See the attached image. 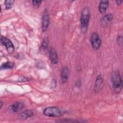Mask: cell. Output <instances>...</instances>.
<instances>
[{"label": "cell", "instance_id": "1", "mask_svg": "<svg viewBox=\"0 0 123 123\" xmlns=\"http://www.w3.org/2000/svg\"><path fill=\"white\" fill-rule=\"evenodd\" d=\"M111 82L114 92L116 94L119 93L123 88V81L120 72L118 71H115L112 73Z\"/></svg>", "mask_w": 123, "mask_h": 123}, {"label": "cell", "instance_id": "2", "mask_svg": "<svg viewBox=\"0 0 123 123\" xmlns=\"http://www.w3.org/2000/svg\"><path fill=\"white\" fill-rule=\"evenodd\" d=\"M90 16V13L89 8L88 7L84 8L81 12L80 16L81 28L83 33H86L87 30Z\"/></svg>", "mask_w": 123, "mask_h": 123}, {"label": "cell", "instance_id": "3", "mask_svg": "<svg viewBox=\"0 0 123 123\" xmlns=\"http://www.w3.org/2000/svg\"><path fill=\"white\" fill-rule=\"evenodd\" d=\"M43 114L48 117H59L63 114V111L56 107H49L44 110Z\"/></svg>", "mask_w": 123, "mask_h": 123}, {"label": "cell", "instance_id": "4", "mask_svg": "<svg viewBox=\"0 0 123 123\" xmlns=\"http://www.w3.org/2000/svg\"><path fill=\"white\" fill-rule=\"evenodd\" d=\"M0 42L4 45L6 48L8 52L12 54L14 51V47L12 42L8 38L1 36L0 37Z\"/></svg>", "mask_w": 123, "mask_h": 123}, {"label": "cell", "instance_id": "5", "mask_svg": "<svg viewBox=\"0 0 123 123\" xmlns=\"http://www.w3.org/2000/svg\"><path fill=\"white\" fill-rule=\"evenodd\" d=\"M90 42L92 48L94 49H98L101 45V41L97 33H93L90 37Z\"/></svg>", "mask_w": 123, "mask_h": 123}, {"label": "cell", "instance_id": "6", "mask_svg": "<svg viewBox=\"0 0 123 123\" xmlns=\"http://www.w3.org/2000/svg\"><path fill=\"white\" fill-rule=\"evenodd\" d=\"M49 24V16L47 11H44L41 21V30L43 32H45Z\"/></svg>", "mask_w": 123, "mask_h": 123}, {"label": "cell", "instance_id": "7", "mask_svg": "<svg viewBox=\"0 0 123 123\" xmlns=\"http://www.w3.org/2000/svg\"><path fill=\"white\" fill-rule=\"evenodd\" d=\"M103 80L100 75L98 76L95 81L94 90L96 92H99L103 88Z\"/></svg>", "mask_w": 123, "mask_h": 123}, {"label": "cell", "instance_id": "8", "mask_svg": "<svg viewBox=\"0 0 123 123\" xmlns=\"http://www.w3.org/2000/svg\"><path fill=\"white\" fill-rule=\"evenodd\" d=\"M24 107L23 103L20 102H16L13 103L10 107L11 111L13 112H17L21 111Z\"/></svg>", "mask_w": 123, "mask_h": 123}, {"label": "cell", "instance_id": "9", "mask_svg": "<svg viewBox=\"0 0 123 123\" xmlns=\"http://www.w3.org/2000/svg\"><path fill=\"white\" fill-rule=\"evenodd\" d=\"M68 74H69V69L67 67H64L61 73V78L62 82L63 84L65 83L68 78Z\"/></svg>", "mask_w": 123, "mask_h": 123}, {"label": "cell", "instance_id": "10", "mask_svg": "<svg viewBox=\"0 0 123 123\" xmlns=\"http://www.w3.org/2000/svg\"><path fill=\"white\" fill-rule=\"evenodd\" d=\"M49 58L51 63L56 64L58 62V57L57 52L53 49H51L49 51Z\"/></svg>", "mask_w": 123, "mask_h": 123}, {"label": "cell", "instance_id": "11", "mask_svg": "<svg viewBox=\"0 0 123 123\" xmlns=\"http://www.w3.org/2000/svg\"><path fill=\"white\" fill-rule=\"evenodd\" d=\"M108 6H109V1L106 0H102L100 1L98 6L99 11L101 13H105L107 9H108Z\"/></svg>", "mask_w": 123, "mask_h": 123}, {"label": "cell", "instance_id": "12", "mask_svg": "<svg viewBox=\"0 0 123 123\" xmlns=\"http://www.w3.org/2000/svg\"><path fill=\"white\" fill-rule=\"evenodd\" d=\"M34 115V112L31 110H26L23 112L20 113L19 114V117L20 119L25 120L29 117L33 116Z\"/></svg>", "mask_w": 123, "mask_h": 123}, {"label": "cell", "instance_id": "13", "mask_svg": "<svg viewBox=\"0 0 123 123\" xmlns=\"http://www.w3.org/2000/svg\"><path fill=\"white\" fill-rule=\"evenodd\" d=\"M113 19V16L112 14L109 13L108 14L105 15L103 18L101 19L100 22L102 24V25L103 26H106L108 25V24L111 21V20Z\"/></svg>", "mask_w": 123, "mask_h": 123}, {"label": "cell", "instance_id": "14", "mask_svg": "<svg viewBox=\"0 0 123 123\" xmlns=\"http://www.w3.org/2000/svg\"><path fill=\"white\" fill-rule=\"evenodd\" d=\"M14 66V63L11 62H7L3 63L0 66V69H12Z\"/></svg>", "mask_w": 123, "mask_h": 123}, {"label": "cell", "instance_id": "15", "mask_svg": "<svg viewBox=\"0 0 123 123\" xmlns=\"http://www.w3.org/2000/svg\"><path fill=\"white\" fill-rule=\"evenodd\" d=\"M14 1L13 0H6L4 1V5L6 9L8 10L12 8Z\"/></svg>", "mask_w": 123, "mask_h": 123}, {"label": "cell", "instance_id": "16", "mask_svg": "<svg viewBox=\"0 0 123 123\" xmlns=\"http://www.w3.org/2000/svg\"><path fill=\"white\" fill-rule=\"evenodd\" d=\"M49 45V40L47 38H45L42 42L41 47L43 49H47Z\"/></svg>", "mask_w": 123, "mask_h": 123}, {"label": "cell", "instance_id": "17", "mask_svg": "<svg viewBox=\"0 0 123 123\" xmlns=\"http://www.w3.org/2000/svg\"><path fill=\"white\" fill-rule=\"evenodd\" d=\"M41 2H42V1H41V0H33L32 4H33V5L34 6V7L38 8L41 5Z\"/></svg>", "mask_w": 123, "mask_h": 123}, {"label": "cell", "instance_id": "18", "mask_svg": "<svg viewBox=\"0 0 123 123\" xmlns=\"http://www.w3.org/2000/svg\"><path fill=\"white\" fill-rule=\"evenodd\" d=\"M57 122H60V123H70V122H71V123H76V122H78L77 121H75V120H71V119L69 120V119H63L62 120H61V121H57Z\"/></svg>", "mask_w": 123, "mask_h": 123}, {"label": "cell", "instance_id": "19", "mask_svg": "<svg viewBox=\"0 0 123 123\" xmlns=\"http://www.w3.org/2000/svg\"><path fill=\"white\" fill-rule=\"evenodd\" d=\"M117 42L119 46H121L123 44V37L121 36H119L117 39Z\"/></svg>", "mask_w": 123, "mask_h": 123}, {"label": "cell", "instance_id": "20", "mask_svg": "<svg viewBox=\"0 0 123 123\" xmlns=\"http://www.w3.org/2000/svg\"><path fill=\"white\" fill-rule=\"evenodd\" d=\"M116 3L118 4V5H120L121 4H122V2H123V0H117L115 1Z\"/></svg>", "mask_w": 123, "mask_h": 123}, {"label": "cell", "instance_id": "21", "mask_svg": "<svg viewBox=\"0 0 123 123\" xmlns=\"http://www.w3.org/2000/svg\"><path fill=\"white\" fill-rule=\"evenodd\" d=\"M0 109H1L2 107V105H3V103H2V101H0Z\"/></svg>", "mask_w": 123, "mask_h": 123}]
</instances>
